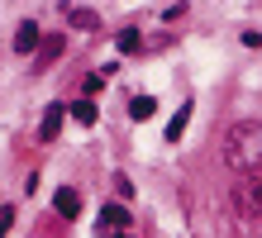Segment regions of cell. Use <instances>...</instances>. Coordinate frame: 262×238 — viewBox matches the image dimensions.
Returning <instances> with one entry per match:
<instances>
[{
	"label": "cell",
	"mask_w": 262,
	"mask_h": 238,
	"mask_svg": "<svg viewBox=\"0 0 262 238\" xmlns=\"http://www.w3.org/2000/svg\"><path fill=\"white\" fill-rule=\"evenodd\" d=\"M220 162L234 171V177L262 167V124L257 119H238V124H229V129H224V138H220Z\"/></svg>",
	"instance_id": "obj_1"
},
{
	"label": "cell",
	"mask_w": 262,
	"mask_h": 238,
	"mask_svg": "<svg viewBox=\"0 0 262 238\" xmlns=\"http://www.w3.org/2000/svg\"><path fill=\"white\" fill-rule=\"evenodd\" d=\"M234 210L243 219H257L262 214V167L257 171H243V177L234 181Z\"/></svg>",
	"instance_id": "obj_2"
},
{
	"label": "cell",
	"mask_w": 262,
	"mask_h": 238,
	"mask_svg": "<svg viewBox=\"0 0 262 238\" xmlns=\"http://www.w3.org/2000/svg\"><path fill=\"white\" fill-rule=\"evenodd\" d=\"M53 210L62 214V219H76V214H81V196H76L72 186H62V190H53Z\"/></svg>",
	"instance_id": "obj_3"
},
{
	"label": "cell",
	"mask_w": 262,
	"mask_h": 238,
	"mask_svg": "<svg viewBox=\"0 0 262 238\" xmlns=\"http://www.w3.org/2000/svg\"><path fill=\"white\" fill-rule=\"evenodd\" d=\"M124 224H129V210H124V205H105V210H100V229L105 233H119Z\"/></svg>",
	"instance_id": "obj_4"
},
{
	"label": "cell",
	"mask_w": 262,
	"mask_h": 238,
	"mask_svg": "<svg viewBox=\"0 0 262 238\" xmlns=\"http://www.w3.org/2000/svg\"><path fill=\"white\" fill-rule=\"evenodd\" d=\"M62 119H67V105H53L48 115H43V129H38V138H43V143H53V138H57V129H62Z\"/></svg>",
	"instance_id": "obj_5"
},
{
	"label": "cell",
	"mask_w": 262,
	"mask_h": 238,
	"mask_svg": "<svg viewBox=\"0 0 262 238\" xmlns=\"http://www.w3.org/2000/svg\"><path fill=\"white\" fill-rule=\"evenodd\" d=\"M43 38H38V24H19L14 29V53H34Z\"/></svg>",
	"instance_id": "obj_6"
},
{
	"label": "cell",
	"mask_w": 262,
	"mask_h": 238,
	"mask_svg": "<svg viewBox=\"0 0 262 238\" xmlns=\"http://www.w3.org/2000/svg\"><path fill=\"white\" fill-rule=\"evenodd\" d=\"M186 124H191V105H181L177 115H172V124H167V143H177L181 134H186Z\"/></svg>",
	"instance_id": "obj_7"
},
{
	"label": "cell",
	"mask_w": 262,
	"mask_h": 238,
	"mask_svg": "<svg viewBox=\"0 0 262 238\" xmlns=\"http://www.w3.org/2000/svg\"><path fill=\"white\" fill-rule=\"evenodd\" d=\"M67 110H72V119H76V124H96V119H100V110L91 105V100H76V105H67Z\"/></svg>",
	"instance_id": "obj_8"
},
{
	"label": "cell",
	"mask_w": 262,
	"mask_h": 238,
	"mask_svg": "<svg viewBox=\"0 0 262 238\" xmlns=\"http://www.w3.org/2000/svg\"><path fill=\"white\" fill-rule=\"evenodd\" d=\"M152 110H158V100H152V95H134V105H129V115H134V119H148Z\"/></svg>",
	"instance_id": "obj_9"
},
{
	"label": "cell",
	"mask_w": 262,
	"mask_h": 238,
	"mask_svg": "<svg viewBox=\"0 0 262 238\" xmlns=\"http://www.w3.org/2000/svg\"><path fill=\"white\" fill-rule=\"evenodd\" d=\"M62 48H67V43H62V34H53L48 43H43V48H38V62H53L57 53H62Z\"/></svg>",
	"instance_id": "obj_10"
},
{
	"label": "cell",
	"mask_w": 262,
	"mask_h": 238,
	"mask_svg": "<svg viewBox=\"0 0 262 238\" xmlns=\"http://www.w3.org/2000/svg\"><path fill=\"white\" fill-rule=\"evenodd\" d=\"M72 24L76 29H96L100 19H96V10H72Z\"/></svg>",
	"instance_id": "obj_11"
},
{
	"label": "cell",
	"mask_w": 262,
	"mask_h": 238,
	"mask_svg": "<svg viewBox=\"0 0 262 238\" xmlns=\"http://www.w3.org/2000/svg\"><path fill=\"white\" fill-rule=\"evenodd\" d=\"M115 43H119V53H134V48H138V29H124Z\"/></svg>",
	"instance_id": "obj_12"
},
{
	"label": "cell",
	"mask_w": 262,
	"mask_h": 238,
	"mask_svg": "<svg viewBox=\"0 0 262 238\" xmlns=\"http://www.w3.org/2000/svg\"><path fill=\"white\" fill-rule=\"evenodd\" d=\"M10 224H14V210H0V238L10 233Z\"/></svg>",
	"instance_id": "obj_13"
}]
</instances>
